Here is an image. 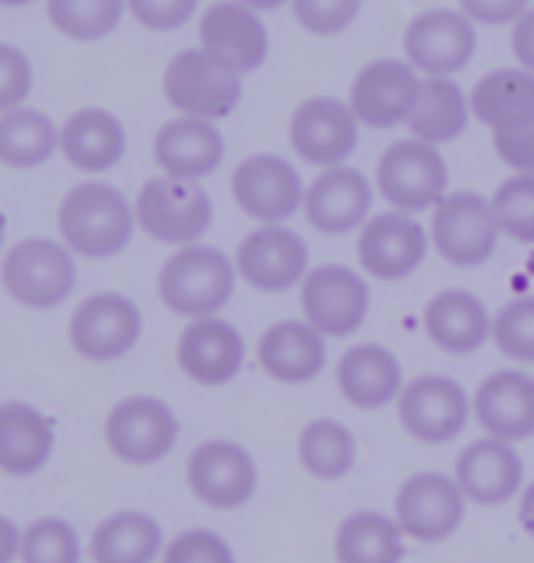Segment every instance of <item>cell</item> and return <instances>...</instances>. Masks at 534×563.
I'll return each mask as SVG.
<instances>
[{
  "label": "cell",
  "mask_w": 534,
  "mask_h": 563,
  "mask_svg": "<svg viewBox=\"0 0 534 563\" xmlns=\"http://www.w3.org/2000/svg\"><path fill=\"white\" fill-rule=\"evenodd\" d=\"M472 121H480L488 131L505 128L520 117L534 113V74L524 66L491 69L469 91Z\"/></svg>",
  "instance_id": "d6a6232c"
},
{
  "label": "cell",
  "mask_w": 534,
  "mask_h": 563,
  "mask_svg": "<svg viewBox=\"0 0 534 563\" xmlns=\"http://www.w3.org/2000/svg\"><path fill=\"white\" fill-rule=\"evenodd\" d=\"M164 99L178 117H200V121H225L244 99V77L208 55L204 47H186L164 69Z\"/></svg>",
  "instance_id": "52a82bcc"
},
{
  "label": "cell",
  "mask_w": 534,
  "mask_h": 563,
  "mask_svg": "<svg viewBox=\"0 0 534 563\" xmlns=\"http://www.w3.org/2000/svg\"><path fill=\"white\" fill-rule=\"evenodd\" d=\"M455 481L472 506H502L524 490V459L516 443L480 437L458 454Z\"/></svg>",
  "instance_id": "cb8c5ba5"
},
{
  "label": "cell",
  "mask_w": 534,
  "mask_h": 563,
  "mask_svg": "<svg viewBox=\"0 0 534 563\" xmlns=\"http://www.w3.org/2000/svg\"><path fill=\"white\" fill-rule=\"evenodd\" d=\"M58 128L52 117L41 110H11L0 113V164L15 167V172H33V167L47 164L58 153Z\"/></svg>",
  "instance_id": "e575fe53"
},
{
  "label": "cell",
  "mask_w": 534,
  "mask_h": 563,
  "mask_svg": "<svg viewBox=\"0 0 534 563\" xmlns=\"http://www.w3.org/2000/svg\"><path fill=\"white\" fill-rule=\"evenodd\" d=\"M236 273L247 287L263 295H280L302 287L310 277V244L291 225H258L236 247Z\"/></svg>",
  "instance_id": "2e32d148"
},
{
  "label": "cell",
  "mask_w": 534,
  "mask_h": 563,
  "mask_svg": "<svg viewBox=\"0 0 534 563\" xmlns=\"http://www.w3.org/2000/svg\"><path fill=\"white\" fill-rule=\"evenodd\" d=\"M531 8V0H458V11L477 22V26H513Z\"/></svg>",
  "instance_id": "bcb514c9"
},
{
  "label": "cell",
  "mask_w": 534,
  "mask_h": 563,
  "mask_svg": "<svg viewBox=\"0 0 534 563\" xmlns=\"http://www.w3.org/2000/svg\"><path fill=\"white\" fill-rule=\"evenodd\" d=\"M160 563H236V553L211 527H189L164 545Z\"/></svg>",
  "instance_id": "b9f144b4"
},
{
  "label": "cell",
  "mask_w": 534,
  "mask_h": 563,
  "mask_svg": "<svg viewBox=\"0 0 534 563\" xmlns=\"http://www.w3.org/2000/svg\"><path fill=\"white\" fill-rule=\"evenodd\" d=\"M200 47L215 55L233 74H255L269 58V30L258 11L241 0H219L200 15Z\"/></svg>",
  "instance_id": "7402d4cb"
},
{
  "label": "cell",
  "mask_w": 534,
  "mask_h": 563,
  "mask_svg": "<svg viewBox=\"0 0 534 563\" xmlns=\"http://www.w3.org/2000/svg\"><path fill=\"white\" fill-rule=\"evenodd\" d=\"M494 157L513 175H534V113L491 131Z\"/></svg>",
  "instance_id": "7bdbcfd3"
},
{
  "label": "cell",
  "mask_w": 534,
  "mask_h": 563,
  "mask_svg": "<svg viewBox=\"0 0 534 563\" xmlns=\"http://www.w3.org/2000/svg\"><path fill=\"white\" fill-rule=\"evenodd\" d=\"M491 342L516 364H534V295H520L494 313Z\"/></svg>",
  "instance_id": "ab89813d"
},
{
  "label": "cell",
  "mask_w": 534,
  "mask_h": 563,
  "mask_svg": "<svg viewBox=\"0 0 534 563\" xmlns=\"http://www.w3.org/2000/svg\"><path fill=\"white\" fill-rule=\"evenodd\" d=\"M403 542H408V534H403L397 517L360 509L338 523L335 556L338 563H400Z\"/></svg>",
  "instance_id": "836d02e7"
},
{
  "label": "cell",
  "mask_w": 534,
  "mask_h": 563,
  "mask_svg": "<svg viewBox=\"0 0 534 563\" xmlns=\"http://www.w3.org/2000/svg\"><path fill=\"white\" fill-rule=\"evenodd\" d=\"M335 382L342 400L360 407V411H378V407L400 400L403 386H408L397 353L386 350L382 342H360L342 353Z\"/></svg>",
  "instance_id": "4316f807"
},
{
  "label": "cell",
  "mask_w": 534,
  "mask_h": 563,
  "mask_svg": "<svg viewBox=\"0 0 534 563\" xmlns=\"http://www.w3.org/2000/svg\"><path fill=\"white\" fill-rule=\"evenodd\" d=\"M491 208L502 236L534 244V175H509L491 194Z\"/></svg>",
  "instance_id": "f35d334b"
},
{
  "label": "cell",
  "mask_w": 534,
  "mask_h": 563,
  "mask_svg": "<svg viewBox=\"0 0 534 563\" xmlns=\"http://www.w3.org/2000/svg\"><path fill=\"white\" fill-rule=\"evenodd\" d=\"M88 545L66 517H37L22 527L19 563H85Z\"/></svg>",
  "instance_id": "74e56055"
},
{
  "label": "cell",
  "mask_w": 534,
  "mask_h": 563,
  "mask_svg": "<svg viewBox=\"0 0 534 563\" xmlns=\"http://www.w3.org/2000/svg\"><path fill=\"white\" fill-rule=\"evenodd\" d=\"M520 527H524L527 538L534 542V484L520 490Z\"/></svg>",
  "instance_id": "681fc988"
},
{
  "label": "cell",
  "mask_w": 534,
  "mask_h": 563,
  "mask_svg": "<svg viewBox=\"0 0 534 563\" xmlns=\"http://www.w3.org/2000/svg\"><path fill=\"white\" fill-rule=\"evenodd\" d=\"M200 0H127V11L138 19V26L153 33H175L186 22H193Z\"/></svg>",
  "instance_id": "f6af8a7d"
},
{
  "label": "cell",
  "mask_w": 534,
  "mask_h": 563,
  "mask_svg": "<svg viewBox=\"0 0 534 563\" xmlns=\"http://www.w3.org/2000/svg\"><path fill=\"white\" fill-rule=\"evenodd\" d=\"M135 203L110 183H80L58 203V233L77 258H113L135 241Z\"/></svg>",
  "instance_id": "6da1fadb"
},
{
  "label": "cell",
  "mask_w": 534,
  "mask_h": 563,
  "mask_svg": "<svg viewBox=\"0 0 534 563\" xmlns=\"http://www.w3.org/2000/svg\"><path fill=\"white\" fill-rule=\"evenodd\" d=\"M531 273H534V258H531Z\"/></svg>",
  "instance_id": "db71d44e"
},
{
  "label": "cell",
  "mask_w": 534,
  "mask_h": 563,
  "mask_svg": "<svg viewBox=\"0 0 534 563\" xmlns=\"http://www.w3.org/2000/svg\"><path fill=\"white\" fill-rule=\"evenodd\" d=\"M0 284L22 309H58L77 291V255L52 236H26L4 255Z\"/></svg>",
  "instance_id": "3957f363"
},
{
  "label": "cell",
  "mask_w": 534,
  "mask_h": 563,
  "mask_svg": "<svg viewBox=\"0 0 534 563\" xmlns=\"http://www.w3.org/2000/svg\"><path fill=\"white\" fill-rule=\"evenodd\" d=\"M55 454V422L41 407L8 400L0 404V473L26 481L37 476Z\"/></svg>",
  "instance_id": "f1b7e54d"
},
{
  "label": "cell",
  "mask_w": 534,
  "mask_h": 563,
  "mask_svg": "<svg viewBox=\"0 0 534 563\" xmlns=\"http://www.w3.org/2000/svg\"><path fill=\"white\" fill-rule=\"evenodd\" d=\"M233 200L258 225H288L305 208V183L288 157L255 153L233 167Z\"/></svg>",
  "instance_id": "8fae6325"
},
{
  "label": "cell",
  "mask_w": 534,
  "mask_h": 563,
  "mask_svg": "<svg viewBox=\"0 0 534 563\" xmlns=\"http://www.w3.org/2000/svg\"><path fill=\"white\" fill-rule=\"evenodd\" d=\"M4 236H8V214L0 211V251H4Z\"/></svg>",
  "instance_id": "816d5d0a"
},
{
  "label": "cell",
  "mask_w": 534,
  "mask_h": 563,
  "mask_svg": "<svg viewBox=\"0 0 534 563\" xmlns=\"http://www.w3.org/2000/svg\"><path fill=\"white\" fill-rule=\"evenodd\" d=\"M138 230L160 244L189 247L200 244L215 222V200L200 183H182V178H149L138 189L135 200Z\"/></svg>",
  "instance_id": "8992f818"
},
{
  "label": "cell",
  "mask_w": 534,
  "mask_h": 563,
  "mask_svg": "<svg viewBox=\"0 0 534 563\" xmlns=\"http://www.w3.org/2000/svg\"><path fill=\"white\" fill-rule=\"evenodd\" d=\"M466 490L455 476L444 473H414L397 490V523L414 542H444L466 520Z\"/></svg>",
  "instance_id": "ffe728a7"
},
{
  "label": "cell",
  "mask_w": 534,
  "mask_h": 563,
  "mask_svg": "<svg viewBox=\"0 0 534 563\" xmlns=\"http://www.w3.org/2000/svg\"><path fill=\"white\" fill-rule=\"evenodd\" d=\"M294 22L313 37H342L364 11V0H291Z\"/></svg>",
  "instance_id": "60d3db41"
},
{
  "label": "cell",
  "mask_w": 534,
  "mask_h": 563,
  "mask_svg": "<svg viewBox=\"0 0 534 563\" xmlns=\"http://www.w3.org/2000/svg\"><path fill=\"white\" fill-rule=\"evenodd\" d=\"M288 139L294 157H302L313 167H338L349 164V157L360 146V121H356L353 106L335 95H313L294 106Z\"/></svg>",
  "instance_id": "5bb4252c"
},
{
  "label": "cell",
  "mask_w": 534,
  "mask_h": 563,
  "mask_svg": "<svg viewBox=\"0 0 534 563\" xmlns=\"http://www.w3.org/2000/svg\"><path fill=\"white\" fill-rule=\"evenodd\" d=\"M294 451H299L302 470L316 476V481H342L356 465V437L338 418H313V422H305Z\"/></svg>",
  "instance_id": "d590c367"
},
{
  "label": "cell",
  "mask_w": 534,
  "mask_h": 563,
  "mask_svg": "<svg viewBox=\"0 0 534 563\" xmlns=\"http://www.w3.org/2000/svg\"><path fill=\"white\" fill-rule=\"evenodd\" d=\"M375 189L393 211L422 214L433 211L450 194V167L441 146L419 139L393 142L375 164Z\"/></svg>",
  "instance_id": "277c9868"
},
{
  "label": "cell",
  "mask_w": 534,
  "mask_h": 563,
  "mask_svg": "<svg viewBox=\"0 0 534 563\" xmlns=\"http://www.w3.org/2000/svg\"><path fill=\"white\" fill-rule=\"evenodd\" d=\"M472 121L469 91L455 77H422L419 99L411 106L408 128L411 139L430 142V146H447L466 135Z\"/></svg>",
  "instance_id": "4dcf8cb0"
},
{
  "label": "cell",
  "mask_w": 534,
  "mask_h": 563,
  "mask_svg": "<svg viewBox=\"0 0 534 563\" xmlns=\"http://www.w3.org/2000/svg\"><path fill=\"white\" fill-rule=\"evenodd\" d=\"M127 0H47V19L69 41L94 44L121 26Z\"/></svg>",
  "instance_id": "8d00e7d4"
},
{
  "label": "cell",
  "mask_w": 534,
  "mask_h": 563,
  "mask_svg": "<svg viewBox=\"0 0 534 563\" xmlns=\"http://www.w3.org/2000/svg\"><path fill=\"white\" fill-rule=\"evenodd\" d=\"M472 418L498 440L520 443L534 437V378L520 367L494 371L472 397Z\"/></svg>",
  "instance_id": "484cf974"
},
{
  "label": "cell",
  "mask_w": 534,
  "mask_h": 563,
  "mask_svg": "<svg viewBox=\"0 0 534 563\" xmlns=\"http://www.w3.org/2000/svg\"><path fill=\"white\" fill-rule=\"evenodd\" d=\"M33 91V63L15 44L0 41V113L22 110Z\"/></svg>",
  "instance_id": "ee69618b"
},
{
  "label": "cell",
  "mask_w": 534,
  "mask_h": 563,
  "mask_svg": "<svg viewBox=\"0 0 534 563\" xmlns=\"http://www.w3.org/2000/svg\"><path fill=\"white\" fill-rule=\"evenodd\" d=\"M4 8H26V4H37V0H0Z\"/></svg>",
  "instance_id": "f5cc1de1"
},
{
  "label": "cell",
  "mask_w": 534,
  "mask_h": 563,
  "mask_svg": "<svg viewBox=\"0 0 534 563\" xmlns=\"http://www.w3.org/2000/svg\"><path fill=\"white\" fill-rule=\"evenodd\" d=\"M422 323L436 350H444L450 356H469L491 339L494 317L466 287H447V291L430 298Z\"/></svg>",
  "instance_id": "83f0119b"
},
{
  "label": "cell",
  "mask_w": 534,
  "mask_h": 563,
  "mask_svg": "<svg viewBox=\"0 0 534 563\" xmlns=\"http://www.w3.org/2000/svg\"><path fill=\"white\" fill-rule=\"evenodd\" d=\"M164 527L146 509H116L91 531L94 563H157L164 556Z\"/></svg>",
  "instance_id": "1f68e13d"
},
{
  "label": "cell",
  "mask_w": 534,
  "mask_h": 563,
  "mask_svg": "<svg viewBox=\"0 0 534 563\" xmlns=\"http://www.w3.org/2000/svg\"><path fill=\"white\" fill-rule=\"evenodd\" d=\"M22 549V527L0 512V563H15Z\"/></svg>",
  "instance_id": "c3c4849f"
},
{
  "label": "cell",
  "mask_w": 534,
  "mask_h": 563,
  "mask_svg": "<svg viewBox=\"0 0 534 563\" xmlns=\"http://www.w3.org/2000/svg\"><path fill=\"white\" fill-rule=\"evenodd\" d=\"M236 280H241V273L225 251L211 244H189L178 247L160 266L157 295L175 317H219L233 302Z\"/></svg>",
  "instance_id": "7a4b0ae2"
},
{
  "label": "cell",
  "mask_w": 534,
  "mask_h": 563,
  "mask_svg": "<svg viewBox=\"0 0 534 563\" xmlns=\"http://www.w3.org/2000/svg\"><path fill=\"white\" fill-rule=\"evenodd\" d=\"M58 153L77 167V172L102 175L113 172L127 153V131L121 117L102 110V106H85V110L69 113L58 139Z\"/></svg>",
  "instance_id": "f546056e"
},
{
  "label": "cell",
  "mask_w": 534,
  "mask_h": 563,
  "mask_svg": "<svg viewBox=\"0 0 534 563\" xmlns=\"http://www.w3.org/2000/svg\"><path fill=\"white\" fill-rule=\"evenodd\" d=\"M430 247V230L414 214H403L393 208L371 214L364 222V230L356 233V262H360V269L367 277L386 284L408 280L425 262Z\"/></svg>",
  "instance_id": "9a60e30c"
},
{
  "label": "cell",
  "mask_w": 534,
  "mask_h": 563,
  "mask_svg": "<svg viewBox=\"0 0 534 563\" xmlns=\"http://www.w3.org/2000/svg\"><path fill=\"white\" fill-rule=\"evenodd\" d=\"M142 339V309L121 291H94L69 317V345L80 361H124Z\"/></svg>",
  "instance_id": "9c48e42d"
},
{
  "label": "cell",
  "mask_w": 534,
  "mask_h": 563,
  "mask_svg": "<svg viewBox=\"0 0 534 563\" xmlns=\"http://www.w3.org/2000/svg\"><path fill=\"white\" fill-rule=\"evenodd\" d=\"M175 361L189 382H197V386H204V389H219V386H230L244 371L247 342L236 323L222 317H200V320H189L186 331L178 334Z\"/></svg>",
  "instance_id": "44dd1931"
},
{
  "label": "cell",
  "mask_w": 534,
  "mask_h": 563,
  "mask_svg": "<svg viewBox=\"0 0 534 563\" xmlns=\"http://www.w3.org/2000/svg\"><path fill=\"white\" fill-rule=\"evenodd\" d=\"M375 183L353 164L324 167L310 186H305V222L324 236H349L360 233L375 208Z\"/></svg>",
  "instance_id": "d6986e66"
},
{
  "label": "cell",
  "mask_w": 534,
  "mask_h": 563,
  "mask_svg": "<svg viewBox=\"0 0 534 563\" xmlns=\"http://www.w3.org/2000/svg\"><path fill=\"white\" fill-rule=\"evenodd\" d=\"M513 55H516V66H524L534 74V8H527L524 15L513 22Z\"/></svg>",
  "instance_id": "7dc6e473"
},
{
  "label": "cell",
  "mask_w": 534,
  "mask_h": 563,
  "mask_svg": "<svg viewBox=\"0 0 534 563\" xmlns=\"http://www.w3.org/2000/svg\"><path fill=\"white\" fill-rule=\"evenodd\" d=\"M186 484L193 490V498L204 501L208 509H244L258 490V462L244 443L211 437L197 443L193 454H189Z\"/></svg>",
  "instance_id": "30bf717a"
},
{
  "label": "cell",
  "mask_w": 534,
  "mask_h": 563,
  "mask_svg": "<svg viewBox=\"0 0 534 563\" xmlns=\"http://www.w3.org/2000/svg\"><path fill=\"white\" fill-rule=\"evenodd\" d=\"M153 161L160 175L182 183H204L225 161V135L215 121L200 117H175L153 139Z\"/></svg>",
  "instance_id": "603a6c76"
},
{
  "label": "cell",
  "mask_w": 534,
  "mask_h": 563,
  "mask_svg": "<svg viewBox=\"0 0 534 563\" xmlns=\"http://www.w3.org/2000/svg\"><path fill=\"white\" fill-rule=\"evenodd\" d=\"M299 302L302 317L324 339H349L371 313V287H367L364 273L342 266V262H327V266L310 269V277L299 287Z\"/></svg>",
  "instance_id": "4fadbf2b"
},
{
  "label": "cell",
  "mask_w": 534,
  "mask_h": 563,
  "mask_svg": "<svg viewBox=\"0 0 534 563\" xmlns=\"http://www.w3.org/2000/svg\"><path fill=\"white\" fill-rule=\"evenodd\" d=\"M178 433V415L168 400L153 397V393H135L110 407L102 426L105 448L116 462L135 465V470H149L160 465L175 451Z\"/></svg>",
  "instance_id": "5b68a950"
},
{
  "label": "cell",
  "mask_w": 534,
  "mask_h": 563,
  "mask_svg": "<svg viewBox=\"0 0 534 563\" xmlns=\"http://www.w3.org/2000/svg\"><path fill=\"white\" fill-rule=\"evenodd\" d=\"M241 4H247L252 11H258V15H263V11H277L283 4H291V0H241Z\"/></svg>",
  "instance_id": "f907efd6"
},
{
  "label": "cell",
  "mask_w": 534,
  "mask_h": 563,
  "mask_svg": "<svg viewBox=\"0 0 534 563\" xmlns=\"http://www.w3.org/2000/svg\"><path fill=\"white\" fill-rule=\"evenodd\" d=\"M397 411L400 426L419 443H447L466 433L472 418V397L461 382L447 375H419L403 386Z\"/></svg>",
  "instance_id": "e0dca14e"
},
{
  "label": "cell",
  "mask_w": 534,
  "mask_h": 563,
  "mask_svg": "<svg viewBox=\"0 0 534 563\" xmlns=\"http://www.w3.org/2000/svg\"><path fill=\"white\" fill-rule=\"evenodd\" d=\"M419 88L422 74L408 58H371L364 69H356L346 102L353 106L360 128L389 131L408 124Z\"/></svg>",
  "instance_id": "ac0fdd59"
},
{
  "label": "cell",
  "mask_w": 534,
  "mask_h": 563,
  "mask_svg": "<svg viewBox=\"0 0 534 563\" xmlns=\"http://www.w3.org/2000/svg\"><path fill=\"white\" fill-rule=\"evenodd\" d=\"M258 367L280 386H305L327 367V339L310 320H277L258 339Z\"/></svg>",
  "instance_id": "d4e9b609"
},
{
  "label": "cell",
  "mask_w": 534,
  "mask_h": 563,
  "mask_svg": "<svg viewBox=\"0 0 534 563\" xmlns=\"http://www.w3.org/2000/svg\"><path fill=\"white\" fill-rule=\"evenodd\" d=\"M477 55V22L455 8H425L403 26V58L422 77H458Z\"/></svg>",
  "instance_id": "7c38bea8"
},
{
  "label": "cell",
  "mask_w": 534,
  "mask_h": 563,
  "mask_svg": "<svg viewBox=\"0 0 534 563\" xmlns=\"http://www.w3.org/2000/svg\"><path fill=\"white\" fill-rule=\"evenodd\" d=\"M502 230H498L491 197L469 194H447L433 208L430 219V244L436 247V255L458 269H477L483 262L494 258Z\"/></svg>",
  "instance_id": "ba28073f"
}]
</instances>
